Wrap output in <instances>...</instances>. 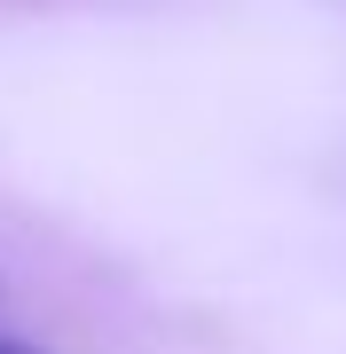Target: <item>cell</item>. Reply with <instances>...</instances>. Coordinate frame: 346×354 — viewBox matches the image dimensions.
Listing matches in <instances>:
<instances>
[{"label":"cell","mask_w":346,"mask_h":354,"mask_svg":"<svg viewBox=\"0 0 346 354\" xmlns=\"http://www.w3.org/2000/svg\"><path fill=\"white\" fill-rule=\"evenodd\" d=\"M0 354H32V346H16V339H0Z\"/></svg>","instance_id":"1"}]
</instances>
